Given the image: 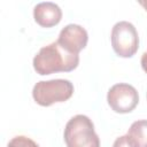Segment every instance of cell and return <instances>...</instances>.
<instances>
[{
    "label": "cell",
    "mask_w": 147,
    "mask_h": 147,
    "mask_svg": "<svg viewBox=\"0 0 147 147\" xmlns=\"http://www.w3.org/2000/svg\"><path fill=\"white\" fill-rule=\"evenodd\" d=\"M79 55L63 49L57 41L44 46L33 57V68L37 74L45 76L54 72H67L77 68Z\"/></svg>",
    "instance_id": "obj_1"
},
{
    "label": "cell",
    "mask_w": 147,
    "mask_h": 147,
    "mask_svg": "<svg viewBox=\"0 0 147 147\" xmlns=\"http://www.w3.org/2000/svg\"><path fill=\"white\" fill-rule=\"evenodd\" d=\"M63 137L67 147H100L94 124L85 115L79 114L71 117L65 124Z\"/></svg>",
    "instance_id": "obj_2"
},
{
    "label": "cell",
    "mask_w": 147,
    "mask_h": 147,
    "mask_svg": "<svg viewBox=\"0 0 147 147\" xmlns=\"http://www.w3.org/2000/svg\"><path fill=\"white\" fill-rule=\"evenodd\" d=\"M74 94V85L68 79H51L36 83L32 90L33 100L42 106L48 107L56 102H64Z\"/></svg>",
    "instance_id": "obj_3"
},
{
    "label": "cell",
    "mask_w": 147,
    "mask_h": 147,
    "mask_svg": "<svg viewBox=\"0 0 147 147\" xmlns=\"http://www.w3.org/2000/svg\"><path fill=\"white\" fill-rule=\"evenodd\" d=\"M110 39L113 49L121 57H131L138 51V31L136 26L127 21H119L113 26Z\"/></svg>",
    "instance_id": "obj_4"
},
{
    "label": "cell",
    "mask_w": 147,
    "mask_h": 147,
    "mask_svg": "<svg viewBox=\"0 0 147 147\" xmlns=\"http://www.w3.org/2000/svg\"><path fill=\"white\" fill-rule=\"evenodd\" d=\"M107 102L115 113L127 114L132 111L139 102L138 91L126 83L115 84L107 93Z\"/></svg>",
    "instance_id": "obj_5"
},
{
    "label": "cell",
    "mask_w": 147,
    "mask_h": 147,
    "mask_svg": "<svg viewBox=\"0 0 147 147\" xmlns=\"http://www.w3.org/2000/svg\"><path fill=\"white\" fill-rule=\"evenodd\" d=\"M88 34L87 31L78 24H68L65 25L59 34L57 44L71 54H79L87 45Z\"/></svg>",
    "instance_id": "obj_6"
},
{
    "label": "cell",
    "mask_w": 147,
    "mask_h": 147,
    "mask_svg": "<svg viewBox=\"0 0 147 147\" xmlns=\"http://www.w3.org/2000/svg\"><path fill=\"white\" fill-rule=\"evenodd\" d=\"M34 21L42 28H51L56 25L62 18V10L55 2L44 1L39 2L33 8Z\"/></svg>",
    "instance_id": "obj_7"
},
{
    "label": "cell",
    "mask_w": 147,
    "mask_h": 147,
    "mask_svg": "<svg viewBox=\"0 0 147 147\" xmlns=\"http://www.w3.org/2000/svg\"><path fill=\"white\" fill-rule=\"evenodd\" d=\"M127 136H130L138 147H147V119H139L131 124Z\"/></svg>",
    "instance_id": "obj_8"
},
{
    "label": "cell",
    "mask_w": 147,
    "mask_h": 147,
    "mask_svg": "<svg viewBox=\"0 0 147 147\" xmlns=\"http://www.w3.org/2000/svg\"><path fill=\"white\" fill-rule=\"evenodd\" d=\"M7 147H39L37 142L25 136H16L11 138Z\"/></svg>",
    "instance_id": "obj_9"
},
{
    "label": "cell",
    "mask_w": 147,
    "mask_h": 147,
    "mask_svg": "<svg viewBox=\"0 0 147 147\" xmlns=\"http://www.w3.org/2000/svg\"><path fill=\"white\" fill-rule=\"evenodd\" d=\"M113 147H138V145L130 136L125 134L116 138V140L113 144Z\"/></svg>",
    "instance_id": "obj_10"
},
{
    "label": "cell",
    "mask_w": 147,
    "mask_h": 147,
    "mask_svg": "<svg viewBox=\"0 0 147 147\" xmlns=\"http://www.w3.org/2000/svg\"><path fill=\"white\" fill-rule=\"evenodd\" d=\"M141 67H142L144 71L147 74V52H145L141 56Z\"/></svg>",
    "instance_id": "obj_11"
},
{
    "label": "cell",
    "mask_w": 147,
    "mask_h": 147,
    "mask_svg": "<svg viewBox=\"0 0 147 147\" xmlns=\"http://www.w3.org/2000/svg\"><path fill=\"white\" fill-rule=\"evenodd\" d=\"M139 3H140V5H141L146 10H147V0H140V1H139Z\"/></svg>",
    "instance_id": "obj_12"
}]
</instances>
